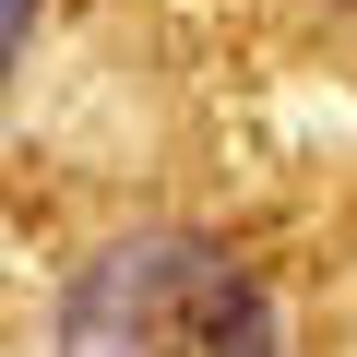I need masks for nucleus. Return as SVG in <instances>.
Segmentation results:
<instances>
[{
    "mask_svg": "<svg viewBox=\"0 0 357 357\" xmlns=\"http://www.w3.org/2000/svg\"><path fill=\"white\" fill-rule=\"evenodd\" d=\"M24 24H36V0H0V72H13V48H24Z\"/></svg>",
    "mask_w": 357,
    "mask_h": 357,
    "instance_id": "nucleus-2",
    "label": "nucleus"
},
{
    "mask_svg": "<svg viewBox=\"0 0 357 357\" xmlns=\"http://www.w3.org/2000/svg\"><path fill=\"white\" fill-rule=\"evenodd\" d=\"M48 357H286V321L227 238L131 227L60 286Z\"/></svg>",
    "mask_w": 357,
    "mask_h": 357,
    "instance_id": "nucleus-1",
    "label": "nucleus"
}]
</instances>
